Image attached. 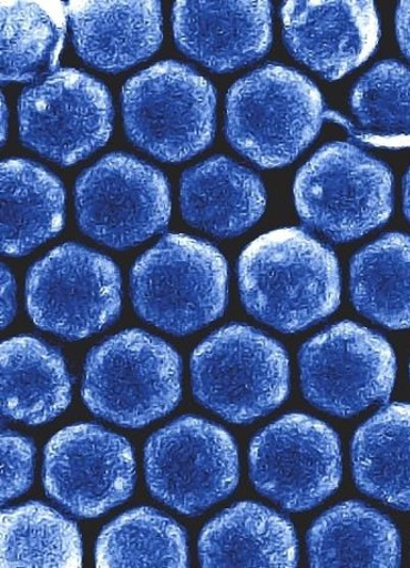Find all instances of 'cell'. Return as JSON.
I'll return each mask as SVG.
<instances>
[{"mask_svg":"<svg viewBox=\"0 0 410 568\" xmlns=\"http://www.w3.org/2000/svg\"><path fill=\"white\" fill-rule=\"evenodd\" d=\"M147 488L163 505L199 515L232 495L239 479L233 436L212 422L185 416L155 433L144 452Z\"/></svg>","mask_w":410,"mask_h":568,"instance_id":"cell-9","label":"cell"},{"mask_svg":"<svg viewBox=\"0 0 410 568\" xmlns=\"http://www.w3.org/2000/svg\"><path fill=\"white\" fill-rule=\"evenodd\" d=\"M294 199L306 226L335 242H349L389 220L392 175L382 161L357 145L335 142L299 171Z\"/></svg>","mask_w":410,"mask_h":568,"instance_id":"cell-7","label":"cell"},{"mask_svg":"<svg viewBox=\"0 0 410 568\" xmlns=\"http://www.w3.org/2000/svg\"><path fill=\"white\" fill-rule=\"evenodd\" d=\"M136 463L125 437L95 425L59 432L44 449L45 493L64 510L94 518L133 494Z\"/></svg>","mask_w":410,"mask_h":568,"instance_id":"cell-14","label":"cell"},{"mask_svg":"<svg viewBox=\"0 0 410 568\" xmlns=\"http://www.w3.org/2000/svg\"><path fill=\"white\" fill-rule=\"evenodd\" d=\"M217 95L187 64L163 61L131 78L122 92L131 142L164 162H183L215 138Z\"/></svg>","mask_w":410,"mask_h":568,"instance_id":"cell-6","label":"cell"},{"mask_svg":"<svg viewBox=\"0 0 410 568\" xmlns=\"http://www.w3.org/2000/svg\"><path fill=\"white\" fill-rule=\"evenodd\" d=\"M227 275L224 255L211 243L166 235L131 271V298L147 323L174 335H187L224 314Z\"/></svg>","mask_w":410,"mask_h":568,"instance_id":"cell-4","label":"cell"},{"mask_svg":"<svg viewBox=\"0 0 410 568\" xmlns=\"http://www.w3.org/2000/svg\"><path fill=\"white\" fill-rule=\"evenodd\" d=\"M324 119L318 88L283 64L239 79L226 97V138L262 169L290 164L319 135Z\"/></svg>","mask_w":410,"mask_h":568,"instance_id":"cell-2","label":"cell"},{"mask_svg":"<svg viewBox=\"0 0 410 568\" xmlns=\"http://www.w3.org/2000/svg\"><path fill=\"white\" fill-rule=\"evenodd\" d=\"M180 204L194 229L226 239L258 222L265 214L267 194L256 173L232 159L215 156L184 173Z\"/></svg>","mask_w":410,"mask_h":568,"instance_id":"cell-18","label":"cell"},{"mask_svg":"<svg viewBox=\"0 0 410 568\" xmlns=\"http://www.w3.org/2000/svg\"><path fill=\"white\" fill-rule=\"evenodd\" d=\"M72 40L92 68L117 73L150 59L162 40L158 2H70Z\"/></svg>","mask_w":410,"mask_h":568,"instance_id":"cell-17","label":"cell"},{"mask_svg":"<svg viewBox=\"0 0 410 568\" xmlns=\"http://www.w3.org/2000/svg\"><path fill=\"white\" fill-rule=\"evenodd\" d=\"M350 291L359 313L389 329L410 328V236L387 234L360 250Z\"/></svg>","mask_w":410,"mask_h":568,"instance_id":"cell-24","label":"cell"},{"mask_svg":"<svg viewBox=\"0 0 410 568\" xmlns=\"http://www.w3.org/2000/svg\"><path fill=\"white\" fill-rule=\"evenodd\" d=\"M351 109L371 134L410 136V69L392 60L377 63L358 80Z\"/></svg>","mask_w":410,"mask_h":568,"instance_id":"cell-28","label":"cell"},{"mask_svg":"<svg viewBox=\"0 0 410 568\" xmlns=\"http://www.w3.org/2000/svg\"><path fill=\"white\" fill-rule=\"evenodd\" d=\"M351 462L360 491L410 510V404L388 405L368 419L355 434Z\"/></svg>","mask_w":410,"mask_h":568,"instance_id":"cell-23","label":"cell"},{"mask_svg":"<svg viewBox=\"0 0 410 568\" xmlns=\"http://www.w3.org/2000/svg\"><path fill=\"white\" fill-rule=\"evenodd\" d=\"M82 565L79 529L41 503L3 511L2 567H62Z\"/></svg>","mask_w":410,"mask_h":568,"instance_id":"cell-27","label":"cell"},{"mask_svg":"<svg viewBox=\"0 0 410 568\" xmlns=\"http://www.w3.org/2000/svg\"><path fill=\"white\" fill-rule=\"evenodd\" d=\"M199 558L203 567H295L297 535L285 516L243 501L204 528Z\"/></svg>","mask_w":410,"mask_h":568,"instance_id":"cell-19","label":"cell"},{"mask_svg":"<svg viewBox=\"0 0 410 568\" xmlns=\"http://www.w3.org/2000/svg\"><path fill=\"white\" fill-rule=\"evenodd\" d=\"M7 129H8V109L7 104L3 101L2 103V141L6 142L7 139Z\"/></svg>","mask_w":410,"mask_h":568,"instance_id":"cell-33","label":"cell"},{"mask_svg":"<svg viewBox=\"0 0 410 568\" xmlns=\"http://www.w3.org/2000/svg\"><path fill=\"white\" fill-rule=\"evenodd\" d=\"M95 565L111 567L188 566L186 534L172 518L151 508L127 511L101 534Z\"/></svg>","mask_w":410,"mask_h":568,"instance_id":"cell-26","label":"cell"},{"mask_svg":"<svg viewBox=\"0 0 410 568\" xmlns=\"http://www.w3.org/2000/svg\"><path fill=\"white\" fill-rule=\"evenodd\" d=\"M191 371L196 400L232 424H252L267 416L289 394L285 348L242 324L209 335L194 351Z\"/></svg>","mask_w":410,"mask_h":568,"instance_id":"cell-5","label":"cell"},{"mask_svg":"<svg viewBox=\"0 0 410 568\" xmlns=\"http://www.w3.org/2000/svg\"><path fill=\"white\" fill-rule=\"evenodd\" d=\"M178 50L212 72L227 73L265 57L273 41L269 2H176Z\"/></svg>","mask_w":410,"mask_h":568,"instance_id":"cell-16","label":"cell"},{"mask_svg":"<svg viewBox=\"0 0 410 568\" xmlns=\"http://www.w3.org/2000/svg\"><path fill=\"white\" fill-rule=\"evenodd\" d=\"M314 567H399L400 535L390 519L358 501L321 515L308 532Z\"/></svg>","mask_w":410,"mask_h":568,"instance_id":"cell-21","label":"cell"},{"mask_svg":"<svg viewBox=\"0 0 410 568\" xmlns=\"http://www.w3.org/2000/svg\"><path fill=\"white\" fill-rule=\"evenodd\" d=\"M72 399V381L61 354L41 339L13 337L2 345V412L30 426L61 415Z\"/></svg>","mask_w":410,"mask_h":568,"instance_id":"cell-20","label":"cell"},{"mask_svg":"<svg viewBox=\"0 0 410 568\" xmlns=\"http://www.w3.org/2000/svg\"><path fill=\"white\" fill-rule=\"evenodd\" d=\"M16 312V285L12 273L2 267V327L11 323Z\"/></svg>","mask_w":410,"mask_h":568,"instance_id":"cell-30","label":"cell"},{"mask_svg":"<svg viewBox=\"0 0 410 568\" xmlns=\"http://www.w3.org/2000/svg\"><path fill=\"white\" fill-rule=\"evenodd\" d=\"M283 21L290 54L328 81L365 63L381 37L372 2H286Z\"/></svg>","mask_w":410,"mask_h":568,"instance_id":"cell-15","label":"cell"},{"mask_svg":"<svg viewBox=\"0 0 410 568\" xmlns=\"http://www.w3.org/2000/svg\"><path fill=\"white\" fill-rule=\"evenodd\" d=\"M397 34L401 51L410 60V2H401L397 11Z\"/></svg>","mask_w":410,"mask_h":568,"instance_id":"cell-31","label":"cell"},{"mask_svg":"<svg viewBox=\"0 0 410 568\" xmlns=\"http://www.w3.org/2000/svg\"><path fill=\"white\" fill-rule=\"evenodd\" d=\"M409 371H410V365H409Z\"/></svg>","mask_w":410,"mask_h":568,"instance_id":"cell-34","label":"cell"},{"mask_svg":"<svg viewBox=\"0 0 410 568\" xmlns=\"http://www.w3.org/2000/svg\"><path fill=\"white\" fill-rule=\"evenodd\" d=\"M182 359L166 341L126 331L94 347L81 395L95 416L141 428L172 413L182 398Z\"/></svg>","mask_w":410,"mask_h":568,"instance_id":"cell-3","label":"cell"},{"mask_svg":"<svg viewBox=\"0 0 410 568\" xmlns=\"http://www.w3.org/2000/svg\"><path fill=\"white\" fill-rule=\"evenodd\" d=\"M74 200L80 230L113 250L140 245L171 217L166 175L127 154H110L82 173Z\"/></svg>","mask_w":410,"mask_h":568,"instance_id":"cell-10","label":"cell"},{"mask_svg":"<svg viewBox=\"0 0 410 568\" xmlns=\"http://www.w3.org/2000/svg\"><path fill=\"white\" fill-rule=\"evenodd\" d=\"M299 364L306 399L344 418L387 402L397 378L396 353L388 341L350 321L308 339Z\"/></svg>","mask_w":410,"mask_h":568,"instance_id":"cell-11","label":"cell"},{"mask_svg":"<svg viewBox=\"0 0 410 568\" xmlns=\"http://www.w3.org/2000/svg\"><path fill=\"white\" fill-rule=\"evenodd\" d=\"M64 221V191L58 178L22 159L2 164V251L23 256L55 237Z\"/></svg>","mask_w":410,"mask_h":568,"instance_id":"cell-22","label":"cell"},{"mask_svg":"<svg viewBox=\"0 0 410 568\" xmlns=\"http://www.w3.org/2000/svg\"><path fill=\"white\" fill-rule=\"evenodd\" d=\"M111 94L102 81L64 69L23 91L20 136L31 151L71 166L104 148L112 133Z\"/></svg>","mask_w":410,"mask_h":568,"instance_id":"cell-13","label":"cell"},{"mask_svg":"<svg viewBox=\"0 0 410 568\" xmlns=\"http://www.w3.org/2000/svg\"><path fill=\"white\" fill-rule=\"evenodd\" d=\"M35 448L27 437L10 430L2 434V503L28 491L34 480Z\"/></svg>","mask_w":410,"mask_h":568,"instance_id":"cell-29","label":"cell"},{"mask_svg":"<svg viewBox=\"0 0 410 568\" xmlns=\"http://www.w3.org/2000/svg\"><path fill=\"white\" fill-rule=\"evenodd\" d=\"M25 300L40 329L68 339L85 338L120 316L121 273L104 254L65 243L31 267Z\"/></svg>","mask_w":410,"mask_h":568,"instance_id":"cell-8","label":"cell"},{"mask_svg":"<svg viewBox=\"0 0 410 568\" xmlns=\"http://www.w3.org/2000/svg\"><path fill=\"white\" fill-rule=\"evenodd\" d=\"M250 477L256 490L284 509H314L341 479L339 436L324 422L290 414L259 432L250 446Z\"/></svg>","mask_w":410,"mask_h":568,"instance_id":"cell-12","label":"cell"},{"mask_svg":"<svg viewBox=\"0 0 410 568\" xmlns=\"http://www.w3.org/2000/svg\"><path fill=\"white\" fill-rule=\"evenodd\" d=\"M403 207L404 214L410 222V169L406 174L403 184Z\"/></svg>","mask_w":410,"mask_h":568,"instance_id":"cell-32","label":"cell"},{"mask_svg":"<svg viewBox=\"0 0 410 568\" xmlns=\"http://www.w3.org/2000/svg\"><path fill=\"white\" fill-rule=\"evenodd\" d=\"M0 9L3 84L31 83L53 74L68 30V6L4 0Z\"/></svg>","mask_w":410,"mask_h":568,"instance_id":"cell-25","label":"cell"},{"mask_svg":"<svg viewBox=\"0 0 410 568\" xmlns=\"http://www.w3.org/2000/svg\"><path fill=\"white\" fill-rule=\"evenodd\" d=\"M238 282L245 310L287 334L331 316L340 303L336 254L299 229L274 231L252 242L239 257Z\"/></svg>","mask_w":410,"mask_h":568,"instance_id":"cell-1","label":"cell"}]
</instances>
